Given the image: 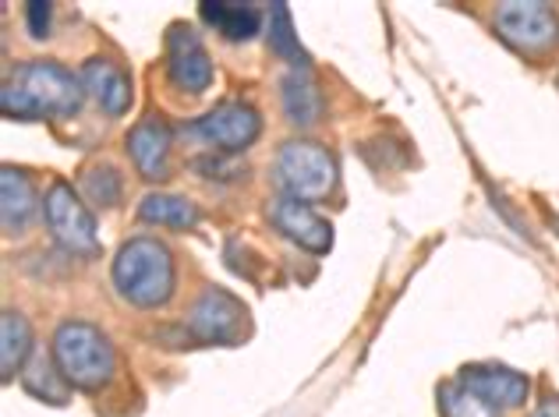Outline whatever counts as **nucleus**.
Instances as JSON below:
<instances>
[{"instance_id": "nucleus-17", "label": "nucleus", "mask_w": 559, "mask_h": 417, "mask_svg": "<svg viewBox=\"0 0 559 417\" xmlns=\"http://www.w3.org/2000/svg\"><path fill=\"white\" fill-rule=\"evenodd\" d=\"M33 357V325L19 311H4L0 319V379L11 382Z\"/></svg>"}, {"instance_id": "nucleus-13", "label": "nucleus", "mask_w": 559, "mask_h": 417, "mask_svg": "<svg viewBox=\"0 0 559 417\" xmlns=\"http://www.w3.org/2000/svg\"><path fill=\"white\" fill-rule=\"evenodd\" d=\"M82 88L90 93L103 114L110 117H121L131 107V79L117 68L107 57H93V61L82 64Z\"/></svg>"}, {"instance_id": "nucleus-20", "label": "nucleus", "mask_w": 559, "mask_h": 417, "mask_svg": "<svg viewBox=\"0 0 559 417\" xmlns=\"http://www.w3.org/2000/svg\"><path fill=\"white\" fill-rule=\"evenodd\" d=\"M439 414L443 417H499V410L492 404H485L475 390H467L461 379L439 385Z\"/></svg>"}, {"instance_id": "nucleus-4", "label": "nucleus", "mask_w": 559, "mask_h": 417, "mask_svg": "<svg viewBox=\"0 0 559 417\" xmlns=\"http://www.w3.org/2000/svg\"><path fill=\"white\" fill-rule=\"evenodd\" d=\"M273 174H276V184L284 188V195L298 202L326 199L336 184L333 156L319 142H305V139L284 142V148L276 153Z\"/></svg>"}, {"instance_id": "nucleus-23", "label": "nucleus", "mask_w": 559, "mask_h": 417, "mask_svg": "<svg viewBox=\"0 0 559 417\" xmlns=\"http://www.w3.org/2000/svg\"><path fill=\"white\" fill-rule=\"evenodd\" d=\"M50 22H53V11L47 0H33V4H25V25L33 39H47L50 36Z\"/></svg>"}, {"instance_id": "nucleus-10", "label": "nucleus", "mask_w": 559, "mask_h": 417, "mask_svg": "<svg viewBox=\"0 0 559 417\" xmlns=\"http://www.w3.org/2000/svg\"><path fill=\"white\" fill-rule=\"evenodd\" d=\"M167 74L181 93H205L213 82V61L195 28L170 25L167 33Z\"/></svg>"}, {"instance_id": "nucleus-18", "label": "nucleus", "mask_w": 559, "mask_h": 417, "mask_svg": "<svg viewBox=\"0 0 559 417\" xmlns=\"http://www.w3.org/2000/svg\"><path fill=\"white\" fill-rule=\"evenodd\" d=\"M22 385L33 396H39V400H47V404H68V382H64V376H61V368H57V361H53V354L47 357V354H39V350H33V357H28V365L22 368Z\"/></svg>"}, {"instance_id": "nucleus-22", "label": "nucleus", "mask_w": 559, "mask_h": 417, "mask_svg": "<svg viewBox=\"0 0 559 417\" xmlns=\"http://www.w3.org/2000/svg\"><path fill=\"white\" fill-rule=\"evenodd\" d=\"M85 191L96 205H117L121 199V177H117L114 167H93L85 170Z\"/></svg>"}, {"instance_id": "nucleus-2", "label": "nucleus", "mask_w": 559, "mask_h": 417, "mask_svg": "<svg viewBox=\"0 0 559 417\" xmlns=\"http://www.w3.org/2000/svg\"><path fill=\"white\" fill-rule=\"evenodd\" d=\"M178 265L164 241L156 237H131L114 259V287L135 308H159L174 297Z\"/></svg>"}, {"instance_id": "nucleus-8", "label": "nucleus", "mask_w": 559, "mask_h": 417, "mask_svg": "<svg viewBox=\"0 0 559 417\" xmlns=\"http://www.w3.org/2000/svg\"><path fill=\"white\" fill-rule=\"evenodd\" d=\"M259 131H262L259 110L248 107V103H224V107L210 110L202 121L191 124V135L224 156L245 153L259 139Z\"/></svg>"}, {"instance_id": "nucleus-11", "label": "nucleus", "mask_w": 559, "mask_h": 417, "mask_svg": "<svg viewBox=\"0 0 559 417\" xmlns=\"http://www.w3.org/2000/svg\"><path fill=\"white\" fill-rule=\"evenodd\" d=\"M461 382L467 390H475L485 404H492L496 410L521 407L527 393H532V379L507 365H467L461 371Z\"/></svg>"}, {"instance_id": "nucleus-5", "label": "nucleus", "mask_w": 559, "mask_h": 417, "mask_svg": "<svg viewBox=\"0 0 559 417\" xmlns=\"http://www.w3.org/2000/svg\"><path fill=\"white\" fill-rule=\"evenodd\" d=\"M43 216L53 234V241L75 259H96L99 255V237H96V219L90 213L75 188L68 181H53L47 199H43Z\"/></svg>"}, {"instance_id": "nucleus-24", "label": "nucleus", "mask_w": 559, "mask_h": 417, "mask_svg": "<svg viewBox=\"0 0 559 417\" xmlns=\"http://www.w3.org/2000/svg\"><path fill=\"white\" fill-rule=\"evenodd\" d=\"M527 417H559V396H552V400H546L535 414H527Z\"/></svg>"}, {"instance_id": "nucleus-9", "label": "nucleus", "mask_w": 559, "mask_h": 417, "mask_svg": "<svg viewBox=\"0 0 559 417\" xmlns=\"http://www.w3.org/2000/svg\"><path fill=\"white\" fill-rule=\"evenodd\" d=\"M270 223L287 237L290 245H298L312 255H326L333 248V227L330 219H322L308 202H298L290 195H280L270 202Z\"/></svg>"}, {"instance_id": "nucleus-3", "label": "nucleus", "mask_w": 559, "mask_h": 417, "mask_svg": "<svg viewBox=\"0 0 559 417\" xmlns=\"http://www.w3.org/2000/svg\"><path fill=\"white\" fill-rule=\"evenodd\" d=\"M50 354L71 390L96 393L114 379V368H117L114 344H110V336L96 330L93 322H79V319L61 322L53 333Z\"/></svg>"}, {"instance_id": "nucleus-1", "label": "nucleus", "mask_w": 559, "mask_h": 417, "mask_svg": "<svg viewBox=\"0 0 559 417\" xmlns=\"http://www.w3.org/2000/svg\"><path fill=\"white\" fill-rule=\"evenodd\" d=\"M82 107V79L53 61H28L0 88V110L14 121L75 117Z\"/></svg>"}, {"instance_id": "nucleus-16", "label": "nucleus", "mask_w": 559, "mask_h": 417, "mask_svg": "<svg viewBox=\"0 0 559 417\" xmlns=\"http://www.w3.org/2000/svg\"><path fill=\"white\" fill-rule=\"evenodd\" d=\"M284 114L294 128H312L322 117V93L312 68H290L284 79Z\"/></svg>"}, {"instance_id": "nucleus-21", "label": "nucleus", "mask_w": 559, "mask_h": 417, "mask_svg": "<svg viewBox=\"0 0 559 417\" xmlns=\"http://www.w3.org/2000/svg\"><path fill=\"white\" fill-rule=\"evenodd\" d=\"M270 47H273V53L284 57L290 68H305L308 64V53L301 50V39L294 36V22H290L287 4H273L270 8Z\"/></svg>"}, {"instance_id": "nucleus-19", "label": "nucleus", "mask_w": 559, "mask_h": 417, "mask_svg": "<svg viewBox=\"0 0 559 417\" xmlns=\"http://www.w3.org/2000/svg\"><path fill=\"white\" fill-rule=\"evenodd\" d=\"M139 216L145 223H156V227L188 230V227H195V223H199V208H195V202H188L181 195H167V191H159V195H145L142 199Z\"/></svg>"}, {"instance_id": "nucleus-25", "label": "nucleus", "mask_w": 559, "mask_h": 417, "mask_svg": "<svg viewBox=\"0 0 559 417\" xmlns=\"http://www.w3.org/2000/svg\"><path fill=\"white\" fill-rule=\"evenodd\" d=\"M552 230L559 234V216H552Z\"/></svg>"}, {"instance_id": "nucleus-15", "label": "nucleus", "mask_w": 559, "mask_h": 417, "mask_svg": "<svg viewBox=\"0 0 559 417\" xmlns=\"http://www.w3.org/2000/svg\"><path fill=\"white\" fill-rule=\"evenodd\" d=\"M202 22L213 25L227 43H245L259 33L262 14L255 4H238V0H202Z\"/></svg>"}, {"instance_id": "nucleus-6", "label": "nucleus", "mask_w": 559, "mask_h": 417, "mask_svg": "<svg viewBox=\"0 0 559 417\" xmlns=\"http://www.w3.org/2000/svg\"><path fill=\"white\" fill-rule=\"evenodd\" d=\"M496 33L521 53H549L559 47V14L542 0H507L496 8Z\"/></svg>"}, {"instance_id": "nucleus-12", "label": "nucleus", "mask_w": 559, "mask_h": 417, "mask_svg": "<svg viewBox=\"0 0 559 417\" xmlns=\"http://www.w3.org/2000/svg\"><path fill=\"white\" fill-rule=\"evenodd\" d=\"M128 156L145 181H164L170 170V128L164 121H139L128 135Z\"/></svg>"}, {"instance_id": "nucleus-14", "label": "nucleus", "mask_w": 559, "mask_h": 417, "mask_svg": "<svg viewBox=\"0 0 559 417\" xmlns=\"http://www.w3.org/2000/svg\"><path fill=\"white\" fill-rule=\"evenodd\" d=\"M36 205H39L36 188L22 170H14V167L0 170V223H4L8 237L22 234L28 223H33Z\"/></svg>"}, {"instance_id": "nucleus-7", "label": "nucleus", "mask_w": 559, "mask_h": 417, "mask_svg": "<svg viewBox=\"0 0 559 417\" xmlns=\"http://www.w3.org/2000/svg\"><path fill=\"white\" fill-rule=\"evenodd\" d=\"M188 333L199 344L234 347L248 333V308L224 287H205L188 311Z\"/></svg>"}]
</instances>
